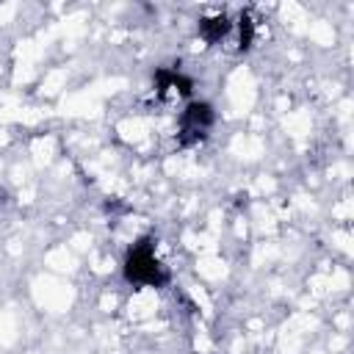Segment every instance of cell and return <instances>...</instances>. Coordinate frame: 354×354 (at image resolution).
<instances>
[{
	"mask_svg": "<svg viewBox=\"0 0 354 354\" xmlns=\"http://www.w3.org/2000/svg\"><path fill=\"white\" fill-rule=\"evenodd\" d=\"M210 119H213V116H210V108H207V105H191V108L185 111V116H183V136H185V141L205 136Z\"/></svg>",
	"mask_w": 354,
	"mask_h": 354,
	"instance_id": "2",
	"label": "cell"
},
{
	"mask_svg": "<svg viewBox=\"0 0 354 354\" xmlns=\"http://www.w3.org/2000/svg\"><path fill=\"white\" fill-rule=\"evenodd\" d=\"M127 279L144 282V285H158L163 279L160 268H158V260L152 257L149 246H136L130 252V257H127Z\"/></svg>",
	"mask_w": 354,
	"mask_h": 354,
	"instance_id": "1",
	"label": "cell"
},
{
	"mask_svg": "<svg viewBox=\"0 0 354 354\" xmlns=\"http://www.w3.org/2000/svg\"><path fill=\"white\" fill-rule=\"evenodd\" d=\"M227 28H230V25H227V17H216V19H205V22H202V33H205L210 41H216L218 36H224Z\"/></svg>",
	"mask_w": 354,
	"mask_h": 354,
	"instance_id": "3",
	"label": "cell"
}]
</instances>
